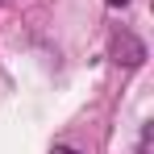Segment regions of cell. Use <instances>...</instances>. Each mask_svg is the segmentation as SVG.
Masks as SVG:
<instances>
[{
	"label": "cell",
	"instance_id": "1",
	"mask_svg": "<svg viewBox=\"0 0 154 154\" xmlns=\"http://www.w3.org/2000/svg\"><path fill=\"white\" fill-rule=\"evenodd\" d=\"M50 154H79V150H71V146H54Z\"/></svg>",
	"mask_w": 154,
	"mask_h": 154
},
{
	"label": "cell",
	"instance_id": "2",
	"mask_svg": "<svg viewBox=\"0 0 154 154\" xmlns=\"http://www.w3.org/2000/svg\"><path fill=\"white\" fill-rule=\"evenodd\" d=\"M108 4H129V0H108Z\"/></svg>",
	"mask_w": 154,
	"mask_h": 154
}]
</instances>
